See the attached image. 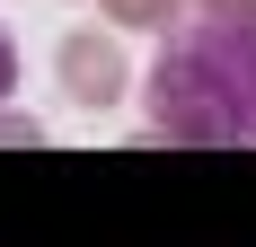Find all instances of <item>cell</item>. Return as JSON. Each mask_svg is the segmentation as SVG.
Masks as SVG:
<instances>
[{
    "label": "cell",
    "instance_id": "cell-1",
    "mask_svg": "<svg viewBox=\"0 0 256 247\" xmlns=\"http://www.w3.org/2000/svg\"><path fill=\"white\" fill-rule=\"evenodd\" d=\"M150 124L194 150H256V9H204L159 44Z\"/></svg>",
    "mask_w": 256,
    "mask_h": 247
},
{
    "label": "cell",
    "instance_id": "cell-2",
    "mask_svg": "<svg viewBox=\"0 0 256 247\" xmlns=\"http://www.w3.org/2000/svg\"><path fill=\"white\" fill-rule=\"evenodd\" d=\"M9 88H18V44H9V26H0V106H9Z\"/></svg>",
    "mask_w": 256,
    "mask_h": 247
}]
</instances>
